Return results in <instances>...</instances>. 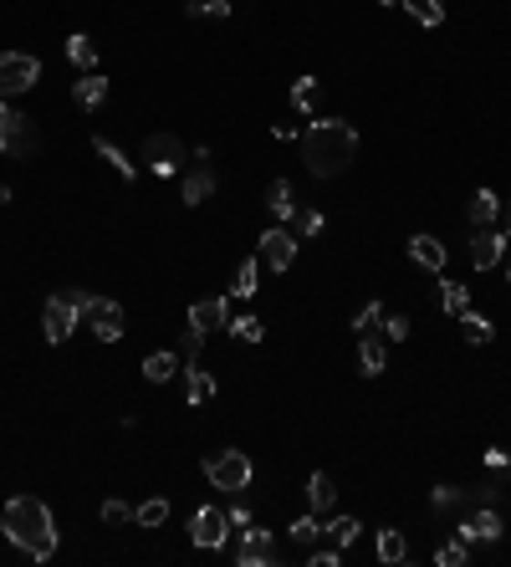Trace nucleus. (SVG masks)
Segmentation results:
<instances>
[{"mask_svg": "<svg viewBox=\"0 0 511 567\" xmlns=\"http://www.w3.org/2000/svg\"><path fill=\"white\" fill-rule=\"evenodd\" d=\"M302 159L318 180H338L348 164L358 159V133L343 118H318L302 129Z\"/></svg>", "mask_w": 511, "mask_h": 567, "instance_id": "obj_1", "label": "nucleus"}, {"mask_svg": "<svg viewBox=\"0 0 511 567\" xmlns=\"http://www.w3.org/2000/svg\"><path fill=\"white\" fill-rule=\"evenodd\" d=\"M0 527L11 531V541L26 557H36V562H47V557L57 552V521H51V506L36 501V496H11Z\"/></svg>", "mask_w": 511, "mask_h": 567, "instance_id": "obj_2", "label": "nucleus"}, {"mask_svg": "<svg viewBox=\"0 0 511 567\" xmlns=\"http://www.w3.org/2000/svg\"><path fill=\"white\" fill-rule=\"evenodd\" d=\"M204 480L215 490H230V496H245V486L256 480V465L245 450H215V455H204Z\"/></svg>", "mask_w": 511, "mask_h": 567, "instance_id": "obj_3", "label": "nucleus"}, {"mask_svg": "<svg viewBox=\"0 0 511 567\" xmlns=\"http://www.w3.org/2000/svg\"><path fill=\"white\" fill-rule=\"evenodd\" d=\"M41 77V62L26 52H0V103H11L21 92H31Z\"/></svg>", "mask_w": 511, "mask_h": 567, "instance_id": "obj_4", "label": "nucleus"}, {"mask_svg": "<svg viewBox=\"0 0 511 567\" xmlns=\"http://www.w3.org/2000/svg\"><path fill=\"white\" fill-rule=\"evenodd\" d=\"M184 154H190V149H184L174 133H149V139H143V164H149L159 180L179 174V169H184Z\"/></svg>", "mask_w": 511, "mask_h": 567, "instance_id": "obj_5", "label": "nucleus"}, {"mask_svg": "<svg viewBox=\"0 0 511 567\" xmlns=\"http://www.w3.org/2000/svg\"><path fill=\"white\" fill-rule=\"evenodd\" d=\"M77 323H82V317H77L72 297H67V292H51L47 307H41V333H47L51 348H62L67 337H72V327H77Z\"/></svg>", "mask_w": 511, "mask_h": 567, "instance_id": "obj_6", "label": "nucleus"}, {"mask_svg": "<svg viewBox=\"0 0 511 567\" xmlns=\"http://www.w3.org/2000/svg\"><path fill=\"white\" fill-rule=\"evenodd\" d=\"M36 149V133H31V118L26 113H16L11 103H0V154H16V159H26Z\"/></svg>", "mask_w": 511, "mask_h": 567, "instance_id": "obj_7", "label": "nucleus"}, {"mask_svg": "<svg viewBox=\"0 0 511 567\" xmlns=\"http://www.w3.org/2000/svg\"><path fill=\"white\" fill-rule=\"evenodd\" d=\"M82 323H92V333L102 337V343H118L123 337V307L108 297H88L82 302Z\"/></svg>", "mask_w": 511, "mask_h": 567, "instance_id": "obj_8", "label": "nucleus"}, {"mask_svg": "<svg viewBox=\"0 0 511 567\" xmlns=\"http://www.w3.org/2000/svg\"><path fill=\"white\" fill-rule=\"evenodd\" d=\"M501 531H506V521H501L496 506H475L471 516H460L455 537L460 541H501Z\"/></svg>", "mask_w": 511, "mask_h": 567, "instance_id": "obj_9", "label": "nucleus"}, {"mask_svg": "<svg viewBox=\"0 0 511 567\" xmlns=\"http://www.w3.org/2000/svg\"><path fill=\"white\" fill-rule=\"evenodd\" d=\"M261 261H266L271 271H292V261H297V231L271 225V231L261 235Z\"/></svg>", "mask_w": 511, "mask_h": 567, "instance_id": "obj_10", "label": "nucleus"}, {"mask_svg": "<svg viewBox=\"0 0 511 567\" xmlns=\"http://www.w3.org/2000/svg\"><path fill=\"white\" fill-rule=\"evenodd\" d=\"M225 527H230L225 511L200 506V511H194V521H190V537H194V547H204V552H210V547H220V541H225Z\"/></svg>", "mask_w": 511, "mask_h": 567, "instance_id": "obj_11", "label": "nucleus"}, {"mask_svg": "<svg viewBox=\"0 0 511 567\" xmlns=\"http://www.w3.org/2000/svg\"><path fill=\"white\" fill-rule=\"evenodd\" d=\"M271 557H276V552H271V531H266V527H256V521H251V527H241V547H235V562H241V567H266Z\"/></svg>", "mask_w": 511, "mask_h": 567, "instance_id": "obj_12", "label": "nucleus"}, {"mask_svg": "<svg viewBox=\"0 0 511 567\" xmlns=\"http://www.w3.org/2000/svg\"><path fill=\"white\" fill-rule=\"evenodd\" d=\"M501 251H511L506 231H481V235L471 241V266H475V271H491V266H501Z\"/></svg>", "mask_w": 511, "mask_h": 567, "instance_id": "obj_13", "label": "nucleus"}, {"mask_svg": "<svg viewBox=\"0 0 511 567\" xmlns=\"http://www.w3.org/2000/svg\"><path fill=\"white\" fill-rule=\"evenodd\" d=\"M210 194H215V164L190 169V174H184V184H179V200H184V205H204Z\"/></svg>", "mask_w": 511, "mask_h": 567, "instance_id": "obj_14", "label": "nucleus"}, {"mask_svg": "<svg viewBox=\"0 0 511 567\" xmlns=\"http://www.w3.org/2000/svg\"><path fill=\"white\" fill-rule=\"evenodd\" d=\"M266 210H271V220H276V225L297 220V190H292V180H271L266 184Z\"/></svg>", "mask_w": 511, "mask_h": 567, "instance_id": "obj_15", "label": "nucleus"}, {"mask_svg": "<svg viewBox=\"0 0 511 567\" xmlns=\"http://www.w3.org/2000/svg\"><path fill=\"white\" fill-rule=\"evenodd\" d=\"M409 261L424 271H445V245L434 235H409Z\"/></svg>", "mask_w": 511, "mask_h": 567, "instance_id": "obj_16", "label": "nucleus"}, {"mask_svg": "<svg viewBox=\"0 0 511 567\" xmlns=\"http://www.w3.org/2000/svg\"><path fill=\"white\" fill-rule=\"evenodd\" d=\"M72 103L77 108H102L108 103V77H98V72H82V82H72Z\"/></svg>", "mask_w": 511, "mask_h": 567, "instance_id": "obj_17", "label": "nucleus"}, {"mask_svg": "<svg viewBox=\"0 0 511 567\" xmlns=\"http://www.w3.org/2000/svg\"><path fill=\"white\" fill-rule=\"evenodd\" d=\"M190 327H200V333H215V327H225V297H204L190 307Z\"/></svg>", "mask_w": 511, "mask_h": 567, "instance_id": "obj_18", "label": "nucleus"}, {"mask_svg": "<svg viewBox=\"0 0 511 567\" xmlns=\"http://www.w3.org/2000/svg\"><path fill=\"white\" fill-rule=\"evenodd\" d=\"M184 399H190V404L215 399V374H210V368H200V363H190V368H184Z\"/></svg>", "mask_w": 511, "mask_h": 567, "instance_id": "obj_19", "label": "nucleus"}, {"mask_svg": "<svg viewBox=\"0 0 511 567\" xmlns=\"http://www.w3.org/2000/svg\"><path fill=\"white\" fill-rule=\"evenodd\" d=\"M358 363H363V374L379 378L383 368H389V353H383V343L373 333H358Z\"/></svg>", "mask_w": 511, "mask_h": 567, "instance_id": "obj_20", "label": "nucleus"}, {"mask_svg": "<svg viewBox=\"0 0 511 567\" xmlns=\"http://www.w3.org/2000/svg\"><path fill=\"white\" fill-rule=\"evenodd\" d=\"M307 501H312V511H332L338 506V480L328 470H318V476L307 480Z\"/></svg>", "mask_w": 511, "mask_h": 567, "instance_id": "obj_21", "label": "nucleus"}, {"mask_svg": "<svg viewBox=\"0 0 511 567\" xmlns=\"http://www.w3.org/2000/svg\"><path fill=\"white\" fill-rule=\"evenodd\" d=\"M460 337H465V343H471V348H485V343H491V337H496V327L485 323L481 312H460Z\"/></svg>", "mask_w": 511, "mask_h": 567, "instance_id": "obj_22", "label": "nucleus"}, {"mask_svg": "<svg viewBox=\"0 0 511 567\" xmlns=\"http://www.w3.org/2000/svg\"><path fill=\"white\" fill-rule=\"evenodd\" d=\"M92 154H102V159H108V164L118 169V180H128V184H133V159H128V154H123V149H118L113 139H92Z\"/></svg>", "mask_w": 511, "mask_h": 567, "instance_id": "obj_23", "label": "nucleus"}, {"mask_svg": "<svg viewBox=\"0 0 511 567\" xmlns=\"http://www.w3.org/2000/svg\"><path fill=\"white\" fill-rule=\"evenodd\" d=\"M67 57H72L82 72H98V46H92V36H82V31L67 36Z\"/></svg>", "mask_w": 511, "mask_h": 567, "instance_id": "obj_24", "label": "nucleus"}, {"mask_svg": "<svg viewBox=\"0 0 511 567\" xmlns=\"http://www.w3.org/2000/svg\"><path fill=\"white\" fill-rule=\"evenodd\" d=\"M358 531H363V527H358V516H332L328 527H322V537H328L332 547H353Z\"/></svg>", "mask_w": 511, "mask_h": 567, "instance_id": "obj_25", "label": "nucleus"}, {"mask_svg": "<svg viewBox=\"0 0 511 567\" xmlns=\"http://www.w3.org/2000/svg\"><path fill=\"white\" fill-rule=\"evenodd\" d=\"M465 215H471L475 225H491V220L501 215V200H496L491 190H475V194H471V205H465Z\"/></svg>", "mask_w": 511, "mask_h": 567, "instance_id": "obj_26", "label": "nucleus"}, {"mask_svg": "<svg viewBox=\"0 0 511 567\" xmlns=\"http://www.w3.org/2000/svg\"><path fill=\"white\" fill-rule=\"evenodd\" d=\"M399 5H404L420 26H445V5H440V0H399Z\"/></svg>", "mask_w": 511, "mask_h": 567, "instance_id": "obj_27", "label": "nucleus"}, {"mask_svg": "<svg viewBox=\"0 0 511 567\" xmlns=\"http://www.w3.org/2000/svg\"><path fill=\"white\" fill-rule=\"evenodd\" d=\"M133 521H139V527H164V521H169V501H164V496L139 501V506H133Z\"/></svg>", "mask_w": 511, "mask_h": 567, "instance_id": "obj_28", "label": "nucleus"}, {"mask_svg": "<svg viewBox=\"0 0 511 567\" xmlns=\"http://www.w3.org/2000/svg\"><path fill=\"white\" fill-rule=\"evenodd\" d=\"M404 557H409V541H404V531L383 527V531H379V562H404Z\"/></svg>", "mask_w": 511, "mask_h": 567, "instance_id": "obj_29", "label": "nucleus"}, {"mask_svg": "<svg viewBox=\"0 0 511 567\" xmlns=\"http://www.w3.org/2000/svg\"><path fill=\"white\" fill-rule=\"evenodd\" d=\"M434 562L440 567H465L471 562V541H460V537L440 541V547H434Z\"/></svg>", "mask_w": 511, "mask_h": 567, "instance_id": "obj_30", "label": "nucleus"}, {"mask_svg": "<svg viewBox=\"0 0 511 567\" xmlns=\"http://www.w3.org/2000/svg\"><path fill=\"white\" fill-rule=\"evenodd\" d=\"M440 307H445L450 317H460V312H471V292L460 282H440Z\"/></svg>", "mask_w": 511, "mask_h": 567, "instance_id": "obj_31", "label": "nucleus"}, {"mask_svg": "<svg viewBox=\"0 0 511 567\" xmlns=\"http://www.w3.org/2000/svg\"><path fill=\"white\" fill-rule=\"evenodd\" d=\"M174 353H149V358H143V378H149V384H164V378H174Z\"/></svg>", "mask_w": 511, "mask_h": 567, "instance_id": "obj_32", "label": "nucleus"}, {"mask_svg": "<svg viewBox=\"0 0 511 567\" xmlns=\"http://www.w3.org/2000/svg\"><path fill=\"white\" fill-rule=\"evenodd\" d=\"M256 286H261V271H256V261H241V271H235V297H256Z\"/></svg>", "mask_w": 511, "mask_h": 567, "instance_id": "obj_33", "label": "nucleus"}, {"mask_svg": "<svg viewBox=\"0 0 511 567\" xmlns=\"http://www.w3.org/2000/svg\"><path fill=\"white\" fill-rule=\"evenodd\" d=\"M312 103H318V77H297L292 82V108H297V113H307Z\"/></svg>", "mask_w": 511, "mask_h": 567, "instance_id": "obj_34", "label": "nucleus"}, {"mask_svg": "<svg viewBox=\"0 0 511 567\" xmlns=\"http://www.w3.org/2000/svg\"><path fill=\"white\" fill-rule=\"evenodd\" d=\"M225 327H230L235 343H261V337H266V327L256 323V317H235V323H225Z\"/></svg>", "mask_w": 511, "mask_h": 567, "instance_id": "obj_35", "label": "nucleus"}, {"mask_svg": "<svg viewBox=\"0 0 511 567\" xmlns=\"http://www.w3.org/2000/svg\"><path fill=\"white\" fill-rule=\"evenodd\" d=\"M287 531H292V541H302V547H312V541L322 537V527H318V521H312V516H297V521H292V527H287Z\"/></svg>", "mask_w": 511, "mask_h": 567, "instance_id": "obj_36", "label": "nucleus"}, {"mask_svg": "<svg viewBox=\"0 0 511 567\" xmlns=\"http://www.w3.org/2000/svg\"><path fill=\"white\" fill-rule=\"evenodd\" d=\"M190 15H215V21H225L230 0H190Z\"/></svg>", "mask_w": 511, "mask_h": 567, "instance_id": "obj_37", "label": "nucleus"}, {"mask_svg": "<svg viewBox=\"0 0 511 567\" xmlns=\"http://www.w3.org/2000/svg\"><path fill=\"white\" fill-rule=\"evenodd\" d=\"M102 521H108V527H123V521H133V506H123V501H102Z\"/></svg>", "mask_w": 511, "mask_h": 567, "instance_id": "obj_38", "label": "nucleus"}, {"mask_svg": "<svg viewBox=\"0 0 511 567\" xmlns=\"http://www.w3.org/2000/svg\"><path fill=\"white\" fill-rule=\"evenodd\" d=\"M465 501V490L460 486H434V511H450V506Z\"/></svg>", "mask_w": 511, "mask_h": 567, "instance_id": "obj_39", "label": "nucleus"}, {"mask_svg": "<svg viewBox=\"0 0 511 567\" xmlns=\"http://www.w3.org/2000/svg\"><path fill=\"white\" fill-rule=\"evenodd\" d=\"M383 337H389V343H404V337H409V317H404V312L383 317Z\"/></svg>", "mask_w": 511, "mask_h": 567, "instance_id": "obj_40", "label": "nucleus"}, {"mask_svg": "<svg viewBox=\"0 0 511 567\" xmlns=\"http://www.w3.org/2000/svg\"><path fill=\"white\" fill-rule=\"evenodd\" d=\"M322 231V210H297V235H318Z\"/></svg>", "mask_w": 511, "mask_h": 567, "instance_id": "obj_41", "label": "nucleus"}, {"mask_svg": "<svg viewBox=\"0 0 511 567\" xmlns=\"http://www.w3.org/2000/svg\"><path fill=\"white\" fill-rule=\"evenodd\" d=\"M379 317H383V307H379V302H369V307H358L353 327H358V333H373V323H379Z\"/></svg>", "mask_w": 511, "mask_h": 567, "instance_id": "obj_42", "label": "nucleus"}, {"mask_svg": "<svg viewBox=\"0 0 511 567\" xmlns=\"http://www.w3.org/2000/svg\"><path fill=\"white\" fill-rule=\"evenodd\" d=\"M200 348H204V333L190 327V333H184V363H200Z\"/></svg>", "mask_w": 511, "mask_h": 567, "instance_id": "obj_43", "label": "nucleus"}, {"mask_svg": "<svg viewBox=\"0 0 511 567\" xmlns=\"http://www.w3.org/2000/svg\"><path fill=\"white\" fill-rule=\"evenodd\" d=\"M338 557H343V547H322V552H312L307 562L312 567H338Z\"/></svg>", "mask_w": 511, "mask_h": 567, "instance_id": "obj_44", "label": "nucleus"}, {"mask_svg": "<svg viewBox=\"0 0 511 567\" xmlns=\"http://www.w3.org/2000/svg\"><path fill=\"white\" fill-rule=\"evenodd\" d=\"M225 516H230V527H251V521H256V516H251V511H245V506H241V501L230 506V511H225Z\"/></svg>", "mask_w": 511, "mask_h": 567, "instance_id": "obj_45", "label": "nucleus"}, {"mask_svg": "<svg viewBox=\"0 0 511 567\" xmlns=\"http://www.w3.org/2000/svg\"><path fill=\"white\" fill-rule=\"evenodd\" d=\"M485 470H511L506 450H485Z\"/></svg>", "mask_w": 511, "mask_h": 567, "instance_id": "obj_46", "label": "nucleus"}, {"mask_svg": "<svg viewBox=\"0 0 511 567\" xmlns=\"http://www.w3.org/2000/svg\"><path fill=\"white\" fill-rule=\"evenodd\" d=\"M501 231H506V241H511V205H506V225H501Z\"/></svg>", "mask_w": 511, "mask_h": 567, "instance_id": "obj_47", "label": "nucleus"}, {"mask_svg": "<svg viewBox=\"0 0 511 567\" xmlns=\"http://www.w3.org/2000/svg\"><path fill=\"white\" fill-rule=\"evenodd\" d=\"M506 282H511V266H506Z\"/></svg>", "mask_w": 511, "mask_h": 567, "instance_id": "obj_48", "label": "nucleus"}, {"mask_svg": "<svg viewBox=\"0 0 511 567\" xmlns=\"http://www.w3.org/2000/svg\"><path fill=\"white\" fill-rule=\"evenodd\" d=\"M0 531H5V527H0Z\"/></svg>", "mask_w": 511, "mask_h": 567, "instance_id": "obj_49", "label": "nucleus"}]
</instances>
